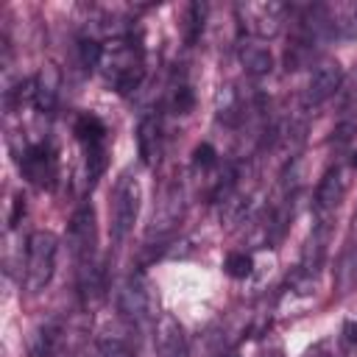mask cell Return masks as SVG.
<instances>
[{
  "label": "cell",
  "mask_w": 357,
  "mask_h": 357,
  "mask_svg": "<svg viewBox=\"0 0 357 357\" xmlns=\"http://www.w3.org/2000/svg\"><path fill=\"white\" fill-rule=\"evenodd\" d=\"M98 357H137V351L123 335L106 332L98 337Z\"/></svg>",
  "instance_id": "obj_17"
},
{
  "label": "cell",
  "mask_w": 357,
  "mask_h": 357,
  "mask_svg": "<svg viewBox=\"0 0 357 357\" xmlns=\"http://www.w3.org/2000/svg\"><path fill=\"white\" fill-rule=\"evenodd\" d=\"M351 167H357V153H354V159H351Z\"/></svg>",
  "instance_id": "obj_29"
},
{
  "label": "cell",
  "mask_w": 357,
  "mask_h": 357,
  "mask_svg": "<svg viewBox=\"0 0 357 357\" xmlns=\"http://www.w3.org/2000/svg\"><path fill=\"white\" fill-rule=\"evenodd\" d=\"M84 148V159H86V181L89 187L106 173V165H109V145H106V137L103 139H89V142H81Z\"/></svg>",
  "instance_id": "obj_14"
},
{
  "label": "cell",
  "mask_w": 357,
  "mask_h": 357,
  "mask_svg": "<svg viewBox=\"0 0 357 357\" xmlns=\"http://www.w3.org/2000/svg\"><path fill=\"white\" fill-rule=\"evenodd\" d=\"M192 106H195V95H192L190 84H176V86H170L167 109H170L173 114H187Z\"/></svg>",
  "instance_id": "obj_19"
},
{
  "label": "cell",
  "mask_w": 357,
  "mask_h": 357,
  "mask_svg": "<svg viewBox=\"0 0 357 357\" xmlns=\"http://www.w3.org/2000/svg\"><path fill=\"white\" fill-rule=\"evenodd\" d=\"M343 335H346V340H349L351 346H357V318H349V321H346Z\"/></svg>",
  "instance_id": "obj_25"
},
{
  "label": "cell",
  "mask_w": 357,
  "mask_h": 357,
  "mask_svg": "<svg viewBox=\"0 0 357 357\" xmlns=\"http://www.w3.org/2000/svg\"><path fill=\"white\" fill-rule=\"evenodd\" d=\"M22 215H25V198H22V195H17V198H14V204H11V218H8V226H17V223L22 220Z\"/></svg>",
  "instance_id": "obj_23"
},
{
  "label": "cell",
  "mask_w": 357,
  "mask_h": 357,
  "mask_svg": "<svg viewBox=\"0 0 357 357\" xmlns=\"http://www.w3.org/2000/svg\"><path fill=\"white\" fill-rule=\"evenodd\" d=\"M20 170L33 187H53L59 176L56 151L47 142H33L25 151H20Z\"/></svg>",
  "instance_id": "obj_6"
},
{
  "label": "cell",
  "mask_w": 357,
  "mask_h": 357,
  "mask_svg": "<svg viewBox=\"0 0 357 357\" xmlns=\"http://www.w3.org/2000/svg\"><path fill=\"white\" fill-rule=\"evenodd\" d=\"M56 254L59 240L53 231H33L25 243V287L31 293H39L50 284L56 273Z\"/></svg>",
  "instance_id": "obj_2"
},
{
  "label": "cell",
  "mask_w": 357,
  "mask_h": 357,
  "mask_svg": "<svg viewBox=\"0 0 357 357\" xmlns=\"http://www.w3.org/2000/svg\"><path fill=\"white\" fill-rule=\"evenodd\" d=\"M137 151H139V159L153 167L162 156V120L156 114H145L137 126Z\"/></svg>",
  "instance_id": "obj_12"
},
{
  "label": "cell",
  "mask_w": 357,
  "mask_h": 357,
  "mask_svg": "<svg viewBox=\"0 0 357 357\" xmlns=\"http://www.w3.org/2000/svg\"><path fill=\"white\" fill-rule=\"evenodd\" d=\"M218 357H240V351H237V349H223Z\"/></svg>",
  "instance_id": "obj_26"
},
{
  "label": "cell",
  "mask_w": 357,
  "mask_h": 357,
  "mask_svg": "<svg viewBox=\"0 0 357 357\" xmlns=\"http://www.w3.org/2000/svg\"><path fill=\"white\" fill-rule=\"evenodd\" d=\"M240 61L248 75H268L273 67V56L262 45H243L240 47Z\"/></svg>",
  "instance_id": "obj_15"
},
{
  "label": "cell",
  "mask_w": 357,
  "mask_h": 357,
  "mask_svg": "<svg viewBox=\"0 0 357 357\" xmlns=\"http://www.w3.org/2000/svg\"><path fill=\"white\" fill-rule=\"evenodd\" d=\"M73 357H86V351H75V354H73Z\"/></svg>",
  "instance_id": "obj_28"
},
{
  "label": "cell",
  "mask_w": 357,
  "mask_h": 357,
  "mask_svg": "<svg viewBox=\"0 0 357 357\" xmlns=\"http://www.w3.org/2000/svg\"><path fill=\"white\" fill-rule=\"evenodd\" d=\"M192 165L201 167V170L215 167V165H218V153H215V148H212L209 142H201V145L192 151Z\"/></svg>",
  "instance_id": "obj_22"
},
{
  "label": "cell",
  "mask_w": 357,
  "mask_h": 357,
  "mask_svg": "<svg viewBox=\"0 0 357 357\" xmlns=\"http://www.w3.org/2000/svg\"><path fill=\"white\" fill-rule=\"evenodd\" d=\"M59 86H61V75L53 64H45L36 78H33V106L36 112L42 114H50L56 109V100H59Z\"/></svg>",
  "instance_id": "obj_13"
},
{
  "label": "cell",
  "mask_w": 357,
  "mask_h": 357,
  "mask_svg": "<svg viewBox=\"0 0 357 357\" xmlns=\"http://www.w3.org/2000/svg\"><path fill=\"white\" fill-rule=\"evenodd\" d=\"M340 81H343V67H340L337 61H332V59H329V61H321V64L312 70L310 81H307L304 106H321L324 100H329V98L337 92Z\"/></svg>",
  "instance_id": "obj_9"
},
{
  "label": "cell",
  "mask_w": 357,
  "mask_h": 357,
  "mask_svg": "<svg viewBox=\"0 0 357 357\" xmlns=\"http://www.w3.org/2000/svg\"><path fill=\"white\" fill-rule=\"evenodd\" d=\"M28 351L31 357H61L64 351V326L59 318H47L33 326L28 337Z\"/></svg>",
  "instance_id": "obj_11"
},
{
  "label": "cell",
  "mask_w": 357,
  "mask_h": 357,
  "mask_svg": "<svg viewBox=\"0 0 357 357\" xmlns=\"http://www.w3.org/2000/svg\"><path fill=\"white\" fill-rule=\"evenodd\" d=\"M251 268H254V259H251V254H245V251H231V254L226 257V262H223V271H226L231 279H245V276H251Z\"/></svg>",
  "instance_id": "obj_21"
},
{
  "label": "cell",
  "mask_w": 357,
  "mask_h": 357,
  "mask_svg": "<svg viewBox=\"0 0 357 357\" xmlns=\"http://www.w3.org/2000/svg\"><path fill=\"white\" fill-rule=\"evenodd\" d=\"M100 70L117 95H131L139 89L145 78V53L142 45L131 36H117L109 47H103Z\"/></svg>",
  "instance_id": "obj_1"
},
{
  "label": "cell",
  "mask_w": 357,
  "mask_h": 357,
  "mask_svg": "<svg viewBox=\"0 0 357 357\" xmlns=\"http://www.w3.org/2000/svg\"><path fill=\"white\" fill-rule=\"evenodd\" d=\"M357 131V126L354 123H343V126H337V131H335V139L340 142V145H346L349 139H351V134Z\"/></svg>",
  "instance_id": "obj_24"
},
{
  "label": "cell",
  "mask_w": 357,
  "mask_h": 357,
  "mask_svg": "<svg viewBox=\"0 0 357 357\" xmlns=\"http://www.w3.org/2000/svg\"><path fill=\"white\" fill-rule=\"evenodd\" d=\"M243 14V25L259 36V39H271L282 31V22H284V14H287V6L284 3H245L237 8Z\"/></svg>",
  "instance_id": "obj_7"
},
{
  "label": "cell",
  "mask_w": 357,
  "mask_h": 357,
  "mask_svg": "<svg viewBox=\"0 0 357 357\" xmlns=\"http://www.w3.org/2000/svg\"><path fill=\"white\" fill-rule=\"evenodd\" d=\"M139 204H142V187H139L137 176H131V173L120 176L114 184L112 209H109V234L117 245L131 234L137 215H139Z\"/></svg>",
  "instance_id": "obj_3"
},
{
  "label": "cell",
  "mask_w": 357,
  "mask_h": 357,
  "mask_svg": "<svg viewBox=\"0 0 357 357\" xmlns=\"http://www.w3.org/2000/svg\"><path fill=\"white\" fill-rule=\"evenodd\" d=\"M153 346H156V357H190V343H187L184 326L170 312L159 315V321L153 326Z\"/></svg>",
  "instance_id": "obj_10"
},
{
  "label": "cell",
  "mask_w": 357,
  "mask_h": 357,
  "mask_svg": "<svg viewBox=\"0 0 357 357\" xmlns=\"http://www.w3.org/2000/svg\"><path fill=\"white\" fill-rule=\"evenodd\" d=\"M262 357H282V351H271V354H262Z\"/></svg>",
  "instance_id": "obj_27"
},
{
  "label": "cell",
  "mask_w": 357,
  "mask_h": 357,
  "mask_svg": "<svg viewBox=\"0 0 357 357\" xmlns=\"http://www.w3.org/2000/svg\"><path fill=\"white\" fill-rule=\"evenodd\" d=\"M114 301H117V312L131 326H142L156 315L153 312V293H151V284H148V279L142 273L126 276L123 284L117 287Z\"/></svg>",
  "instance_id": "obj_5"
},
{
  "label": "cell",
  "mask_w": 357,
  "mask_h": 357,
  "mask_svg": "<svg viewBox=\"0 0 357 357\" xmlns=\"http://www.w3.org/2000/svg\"><path fill=\"white\" fill-rule=\"evenodd\" d=\"M204 20H206V6L204 3H190L184 8V42L187 45H195L201 31H204Z\"/></svg>",
  "instance_id": "obj_16"
},
{
  "label": "cell",
  "mask_w": 357,
  "mask_h": 357,
  "mask_svg": "<svg viewBox=\"0 0 357 357\" xmlns=\"http://www.w3.org/2000/svg\"><path fill=\"white\" fill-rule=\"evenodd\" d=\"M67 245L75 259V273L98 265V226L92 204H81L67 226Z\"/></svg>",
  "instance_id": "obj_4"
},
{
  "label": "cell",
  "mask_w": 357,
  "mask_h": 357,
  "mask_svg": "<svg viewBox=\"0 0 357 357\" xmlns=\"http://www.w3.org/2000/svg\"><path fill=\"white\" fill-rule=\"evenodd\" d=\"M100 59H103V45H98L95 39H81L78 42V64L86 70V73H92L95 67H100Z\"/></svg>",
  "instance_id": "obj_20"
},
{
  "label": "cell",
  "mask_w": 357,
  "mask_h": 357,
  "mask_svg": "<svg viewBox=\"0 0 357 357\" xmlns=\"http://www.w3.org/2000/svg\"><path fill=\"white\" fill-rule=\"evenodd\" d=\"M346 190H349V176H346V167L335 165L324 173L318 190H315V201H312V209H315V218L321 220H329V215L340 206V201L346 198Z\"/></svg>",
  "instance_id": "obj_8"
},
{
  "label": "cell",
  "mask_w": 357,
  "mask_h": 357,
  "mask_svg": "<svg viewBox=\"0 0 357 357\" xmlns=\"http://www.w3.org/2000/svg\"><path fill=\"white\" fill-rule=\"evenodd\" d=\"M340 276L349 279V284H357V209L351 215V237H349V248L340 262Z\"/></svg>",
  "instance_id": "obj_18"
}]
</instances>
